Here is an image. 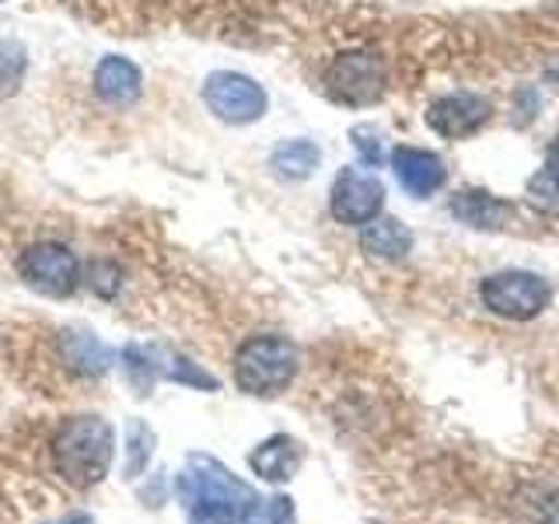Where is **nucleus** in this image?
<instances>
[{"label": "nucleus", "mask_w": 559, "mask_h": 524, "mask_svg": "<svg viewBox=\"0 0 559 524\" xmlns=\"http://www.w3.org/2000/svg\"><path fill=\"white\" fill-rule=\"evenodd\" d=\"M179 500L189 507V524H238L255 503V493L210 454H189L179 476Z\"/></svg>", "instance_id": "f257e3e1"}, {"label": "nucleus", "mask_w": 559, "mask_h": 524, "mask_svg": "<svg viewBox=\"0 0 559 524\" xmlns=\"http://www.w3.org/2000/svg\"><path fill=\"white\" fill-rule=\"evenodd\" d=\"M116 454V433L98 416H74L52 437V462L57 472L78 489L98 486L109 476Z\"/></svg>", "instance_id": "f03ea898"}, {"label": "nucleus", "mask_w": 559, "mask_h": 524, "mask_svg": "<svg viewBox=\"0 0 559 524\" xmlns=\"http://www.w3.org/2000/svg\"><path fill=\"white\" fill-rule=\"evenodd\" d=\"M297 346L284 336H252L235 354V381L249 395H280L297 374Z\"/></svg>", "instance_id": "7ed1b4c3"}, {"label": "nucleus", "mask_w": 559, "mask_h": 524, "mask_svg": "<svg viewBox=\"0 0 559 524\" xmlns=\"http://www.w3.org/2000/svg\"><path fill=\"white\" fill-rule=\"evenodd\" d=\"M552 301V287L549 279H542L535 273L524 270H507L483 279V305L489 311L503 314V319L514 322H528L535 314H542Z\"/></svg>", "instance_id": "20e7f679"}, {"label": "nucleus", "mask_w": 559, "mask_h": 524, "mask_svg": "<svg viewBox=\"0 0 559 524\" xmlns=\"http://www.w3.org/2000/svg\"><path fill=\"white\" fill-rule=\"evenodd\" d=\"M325 87L343 105H371L384 95V67L374 52H340L325 70Z\"/></svg>", "instance_id": "39448f33"}, {"label": "nucleus", "mask_w": 559, "mask_h": 524, "mask_svg": "<svg viewBox=\"0 0 559 524\" xmlns=\"http://www.w3.org/2000/svg\"><path fill=\"white\" fill-rule=\"evenodd\" d=\"M203 102L217 119L235 122V127L262 119V112H266V105H270L262 84H255L245 74H235V70H217V74H210L203 84Z\"/></svg>", "instance_id": "423d86ee"}, {"label": "nucleus", "mask_w": 559, "mask_h": 524, "mask_svg": "<svg viewBox=\"0 0 559 524\" xmlns=\"http://www.w3.org/2000/svg\"><path fill=\"white\" fill-rule=\"evenodd\" d=\"M17 270L28 279L35 290H43L49 297H70L81 284V262L78 255L57 241H39L22 255Z\"/></svg>", "instance_id": "0eeeda50"}, {"label": "nucleus", "mask_w": 559, "mask_h": 524, "mask_svg": "<svg viewBox=\"0 0 559 524\" xmlns=\"http://www.w3.org/2000/svg\"><path fill=\"white\" fill-rule=\"evenodd\" d=\"M384 206V189L374 175L343 168L329 192V210L340 224H371Z\"/></svg>", "instance_id": "6e6552de"}, {"label": "nucleus", "mask_w": 559, "mask_h": 524, "mask_svg": "<svg viewBox=\"0 0 559 524\" xmlns=\"http://www.w3.org/2000/svg\"><path fill=\"white\" fill-rule=\"evenodd\" d=\"M489 119H493V105H489V98H483L476 92H454V95H444L430 105L427 127L433 133H441L444 140H465L472 133H479Z\"/></svg>", "instance_id": "1a4fd4ad"}, {"label": "nucleus", "mask_w": 559, "mask_h": 524, "mask_svg": "<svg viewBox=\"0 0 559 524\" xmlns=\"http://www.w3.org/2000/svg\"><path fill=\"white\" fill-rule=\"evenodd\" d=\"M392 171L399 186L409 192V196H433L437 189L448 182V168L433 151L424 147H395L392 154Z\"/></svg>", "instance_id": "9d476101"}, {"label": "nucleus", "mask_w": 559, "mask_h": 524, "mask_svg": "<svg viewBox=\"0 0 559 524\" xmlns=\"http://www.w3.org/2000/svg\"><path fill=\"white\" fill-rule=\"evenodd\" d=\"M144 92V74L127 57H105L95 70V95L112 105V109H127Z\"/></svg>", "instance_id": "9b49d317"}, {"label": "nucleus", "mask_w": 559, "mask_h": 524, "mask_svg": "<svg viewBox=\"0 0 559 524\" xmlns=\"http://www.w3.org/2000/svg\"><path fill=\"white\" fill-rule=\"evenodd\" d=\"M60 354L67 360L70 371L87 374V378H98L112 367V349L105 346L98 336L84 329H67L60 336Z\"/></svg>", "instance_id": "f8f14e48"}, {"label": "nucleus", "mask_w": 559, "mask_h": 524, "mask_svg": "<svg viewBox=\"0 0 559 524\" xmlns=\"http://www.w3.org/2000/svg\"><path fill=\"white\" fill-rule=\"evenodd\" d=\"M451 214L468 227H479V231H497L511 217V203H503L500 196H489L483 189H462L459 196L451 200Z\"/></svg>", "instance_id": "ddd939ff"}, {"label": "nucleus", "mask_w": 559, "mask_h": 524, "mask_svg": "<svg viewBox=\"0 0 559 524\" xmlns=\"http://www.w3.org/2000/svg\"><path fill=\"white\" fill-rule=\"evenodd\" d=\"M249 462L262 479L287 483L297 472V465H301V448H297V441H290V437L280 433V437H270L266 444H259Z\"/></svg>", "instance_id": "4468645a"}, {"label": "nucleus", "mask_w": 559, "mask_h": 524, "mask_svg": "<svg viewBox=\"0 0 559 524\" xmlns=\"http://www.w3.org/2000/svg\"><path fill=\"white\" fill-rule=\"evenodd\" d=\"M360 245H364V252H371L378 259H402L413 249V235L402 227V221L378 214L371 224H364Z\"/></svg>", "instance_id": "2eb2a0df"}, {"label": "nucleus", "mask_w": 559, "mask_h": 524, "mask_svg": "<svg viewBox=\"0 0 559 524\" xmlns=\"http://www.w3.org/2000/svg\"><path fill=\"white\" fill-rule=\"evenodd\" d=\"M273 168L280 179H308V175L319 168V147L311 140H287L273 151Z\"/></svg>", "instance_id": "dca6fc26"}, {"label": "nucleus", "mask_w": 559, "mask_h": 524, "mask_svg": "<svg viewBox=\"0 0 559 524\" xmlns=\"http://www.w3.org/2000/svg\"><path fill=\"white\" fill-rule=\"evenodd\" d=\"M528 196L542 210L559 206V136L552 140V147L546 154V165H542V171L528 182Z\"/></svg>", "instance_id": "f3484780"}, {"label": "nucleus", "mask_w": 559, "mask_h": 524, "mask_svg": "<svg viewBox=\"0 0 559 524\" xmlns=\"http://www.w3.org/2000/svg\"><path fill=\"white\" fill-rule=\"evenodd\" d=\"M151 451H154V433H151V427H144L140 419H133V424L127 427V476L130 479H136L140 472L147 468Z\"/></svg>", "instance_id": "a211bd4d"}, {"label": "nucleus", "mask_w": 559, "mask_h": 524, "mask_svg": "<svg viewBox=\"0 0 559 524\" xmlns=\"http://www.w3.org/2000/svg\"><path fill=\"white\" fill-rule=\"evenodd\" d=\"M238 524H294V500L290 497L255 500Z\"/></svg>", "instance_id": "6ab92c4d"}, {"label": "nucleus", "mask_w": 559, "mask_h": 524, "mask_svg": "<svg viewBox=\"0 0 559 524\" xmlns=\"http://www.w3.org/2000/svg\"><path fill=\"white\" fill-rule=\"evenodd\" d=\"M354 147L360 151V157H364L367 165H381L384 151H381V140H378L374 130H367V127L354 130Z\"/></svg>", "instance_id": "aec40b11"}, {"label": "nucleus", "mask_w": 559, "mask_h": 524, "mask_svg": "<svg viewBox=\"0 0 559 524\" xmlns=\"http://www.w3.org/2000/svg\"><path fill=\"white\" fill-rule=\"evenodd\" d=\"M60 524H92V517H87V514H70V517H63Z\"/></svg>", "instance_id": "412c9836"}]
</instances>
